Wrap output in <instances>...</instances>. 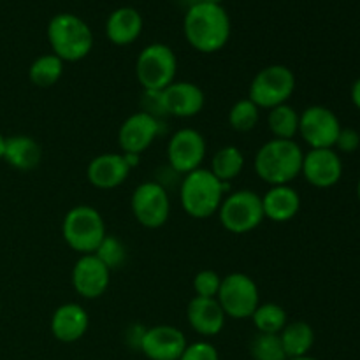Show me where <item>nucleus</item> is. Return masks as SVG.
Instances as JSON below:
<instances>
[{
  "instance_id": "f257e3e1",
  "label": "nucleus",
  "mask_w": 360,
  "mask_h": 360,
  "mask_svg": "<svg viewBox=\"0 0 360 360\" xmlns=\"http://www.w3.org/2000/svg\"><path fill=\"white\" fill-rule=\"evenodd\" d=\"M231 18L221 4L197 2L186 9L183 32L195 51L206 55L220 51L231 39Z\"/></svg>"
},
{
  "instance_id": "f03ea898",
  "label": "nucleus",
  "mask_w": 360,
  "mask_h": 360,
  "mask_svg": "<svg viewBox=\"0 0 360 360\" xmlns=\"http://www.w3.org/2000/svg\"><path fill=\"white\" fill-rule=\"evenodd\" d=\"M304 151L294 139H269L253 158L257 176L269 186L290 185L302 171Z\"/></svg>"
},
{
  "instance_id": "7ed1b4c3",
  "label": "nucleus",
  "mask_w": 360,
  "mask_h": 360,
  "mask_svg": "<svg viewBox=\"0 0 360 360\" xmlns=\"http://www.w3.org/2000/svg\"><path fill=\"white\" fill-rule=\"evenodd\" d=\"M231 183L218 181L207 167L183 176L179 183V202L183 211L195 220H204L218 213Z\"/></svg>"
},
{
  "instance_id": "20e7f679",
  "label": "nucleus",
  "mask_w": 360,
  "mask_h": 360,
  "mask_svg": "<svg viewBox=\"0 0 360 360\" xmlns=\"http://www.w3.org/2000/svg\"><path fill=\"white\" fill-rule=\"evenodd\" d=\"M48 42L62 62H79L94 49V34L84 20L72 13H58L48 23Z\"/></svg>"
},
{
  "instance_id": "39448f33",
  "label": "nucleus",
  "mask_w": 360,
  "mask_h": 360,
  "mask_svg": "<svg viewBox=\"0 0 360 360\" xmlns=\"http://www.w3.org/2000/svg\"><path fill=\"white\" fill-rule=\"evenodd\" d=\"M108 236L105 221L94 206H74L62 221V238L70 250L79 255L95 253L102 239Z\"/></svg>"
},
{
  "instance_id": "423d86ee",
  "label": "nucleus",
  "mask_w": 360,
  "mask_h": 360,
  "mask_svg": "<svg viewBox=\"0 0 360 360\" xmlns=\"http://www.w3.org/2000/svg\"><path fill=\"white\" fill-rule=\"evenodd\" d=\"M295 74L290 67L273 63L255 74L248 88V98L260 109L288 104L295 91Z\"/></svg>"
},
{
  "instance_id": "0eeeda50",
  "label": "nucleus",
  "mask_w": 360,
  "mask_h": 360,
  "mask_svg": "<svg viewBox=\"0 0 360 360\" xmlns=\"http://www.w3.org/2000/svg\"><path fill=\"white\" fill-rule=\"evenodd\" d=\"M217 214L221 227L231 234H248L266 220L262 195L253 190H236L227 193Z\"/></svg>"
},
{
  "instance_id": "6e6552de",
  "label": "nucleus",
  "mask_w": 360,
  "mask_h": 360,
  "mask_svg": "<svg viewBox=\"0 0 360 360\" xmlns=\"http://www.w3.org/2000/svg\"><path fill=\"white\" fill-rule=\"evenodd\" d=\"M176 74L178 58L167 44L153 42L137 55L136 77L143 90H165L176 81Z\"/></svg>"
},
{
  "instance_id": "1a4fd4ad",
  "label": "nucleus",
  "mask_w": 360,
  "mask_h": 360,
  "mask_svg": "<svg viewBox=\"0 0 360 360\" xmlns=\"http://www.w3.org/2000/svg\"><path fill=\"white\" fill-rule=\"evenodd\" d=\"M217 301L227 316L236 320L252 319L260 304V292L255 280L245 273H231L221 278Z\"/></svg>"
},
{
  "instance_id": "9d476101",
  "label": "nucleus",
  "mask_w": 360,
  "mask_h": 360,
  "mask_svg": "<svg viewBox=\"0 0 360 360\" xmlns=\"http://www.w3.org/2000/svg\"><path fill=\"white\" fill-rule=\"evenodd\" d=\"M130 210L137 224L146 229H160L171 217V197L167 188L153 181H144L134 190Z\"/></svg>"
},
{
  "instance_id": "9b49d317",
  "label": "nucleus",
  "mask_w": 360,
  "mask_h": 360,
  "mask_svg": "<svg viewBox=\"0 0 360 360\" xmlns=\"http://www.w3.org/2000/svg\"><path fill=\"white\" fill-rule=\"evenodd\" d=\"M207 144L202 134L195 129H179L167 143L169 167L176 174H188L202 167L206 160Z\"/></svg>"
},
{
  "instance_id": "f8f14e48",
  "label": "nucleus",
  "mask_w": 360,
  "mask_h": 360,
  "mask_svg": "<svg viewBox=\"0 0 360 360\" xmlns=\"http://www.w3.org/2000/svg\"><path fill=\"white\" fill-rule=\"evenodd\" d=\"M341 129L340 118L326 105H309L299 115V136L311 150L334 148Z\"/></svg>"
},
{
  "instance_id": "ddd939ff",
  "label": "nucleus",
  "mask_w": 360,
  "mask_h": 360,
  "mask_svg": "<svg viewBox=\"0 0 360 360\" xmlns=\"http://www.w3.org/2000/svg\"><path fill=\"white\" fill-rule=\"evenodd\" d=\"M162 130H164V122L143 111L134 112L120 125V150H122V153H144L155 143V139L160 136Z\"/></svg>"
},
{
  "instance_id": "4468645a",
  "label": "nucleus",
  "mask_w": 360,
  "mask_h": 360,
  "mask_svg": "<svg viewBox=\"0 0 360 360\" xmlns=\"http://www.w3.org/2000/svg\"><path fill=\"white\" fill-rule=\"evenodd\" d=\"M301 174L315 188H330L343 176V160L334 148L309 150L304 153Z\"/></svg>"
},
{
  "instance_id": "2eb2a0df",
  "label": "nucleus",
  "mask_w": 360,
  "mask_h": 360,
  "mask_svg": "<svg viewBox=\"0 0 360 360\" xmlns=\"http://www.w3.org/2000/svg\"><path fill=\"white\" fill-rule=\"evenodd\" d=\"M111 271L94 255H81L72 267V287L83 299H98L105 294Z\"/></svg>"
},
{
  "instance_id": "dca6fc26",
  "label": "nucleus",
  "mask_w": 360,
  "mask_h": 360,
  "mask_svg": "<svg viewBox=\"0 0 360 360\" xmlns=\"http://www.w3.org/2000/svg\"><path fill=\"white\" fill-rule=\"evenodd\" d=\"M186 338L174 326H153L146 329L141 352L150 360H179L186 348Z\"/></svg>"
},
{
  "instance_id": "f3484780",
  "label": "nucleus",
  "mask_w": 360,
  "mask_h": 360,
  "mask_svg": "<svg viewBox=\"0 0 360 360\" xmlns=\"http://www.w3.org/2000/svg\"><path fill=\"white\" fill-rule=\"evenodd\" d=\"M169 118H193L206 105L204 90L190 81H174L164 90Z\"/></svg>"
},
{
  "instance_id": "a211bd4d",
  "label": "nucleus",
  "mask_w": 360,
  "mask_h": 360,
  "mask_svg": "<svg viewBox=\"0 0 360 360\" xmlns=\"http://www.w3.org/2000/svg\"><path fill=\"white\" fill-rule=\"evenodd\" d=\"M130 171L123 153H101L88 164L86 178L95 188L112 190L127 181Z\"/></svg>"
},
{
  "instance_id": "6ab92c4d",
  "label": "nucleus",
  "mask_w": 360,
  "mask_h": 360,
  "mask_svg": "<svg viewBox=\"0 0 360 360\" xmlns=\"http://www.w3.org/2000/svg\"><path fill=\"white\" fill-rule=\"evenodd\" d=\"M186 320H188V326L199 336L213 338L224 330L227 315L224 313L217 299L193 295L186 306Z\"/></svg>"
},
{
  "instance_id": "aec40b11",
  "label": "nucleus",
  "mask_w": 360,
  "mask_h": 360,
  "mask_svg": "<svg viewBox=\"0 0 360 360\" xmlns=\"http://www.w3.org/2000/svg\"><path fill=\"white\" fill-rule=\"evenodd\" d=\"M88 326H90V316L86 309L77 302H65L55 309L49 329L53 338L60 343H76L86 334Z\"/></svg>"
},
{
  "instance_id": "412c9836",
  "label": "nucleus",
  "mask_w": 360,
  "mask_h": 360,
  "mask_svg": "<svg viewBox=\"0 0 360 360\" xmlns=\"http://www.w3.org/2000/svg\"><path fill=\"white\" fill-rule=\"evenodd\" d=\"M264 218L274 224H285L297 217L301 211V195L292 185L269 186L262 195Z\"/></svg>"
},
{
  "instance_id": "4be33fe9",
  "label": "nucleus",
  "mask_w": 360,
  "mask_h": 360,
  "mask_svg": "<svg viewBox=\"0 0 360 360\" xmlns=\"http://www.w3.org/2000/svg\"><path fill=\"white\" fill-rule=\"evenodd\" d=\"M143 16L134 7H118L105 21V35L116 46H129L143 32Z\"/></svg>"
},
{
  "instance_id": "5701e85b",
  "label": "nucleus",
  "mask_w": 360,
  "mask_h": 360,
  "mask_svg": "<svg viewBox=\"0 0 360 360\" xmlns=\"http://www.w3.org/2000/svg\"><path fill=\"white\" fill-rule=\"evenodd\" d=\"M4 160L16 171H34L42 160V148L34 137L25 136V134L6 137Z\"/></svg>"
},
{
  "instance_id": "b1692460",
  "label": "nucleus",
  "mask_w": 360,
  "mask_h": 360,
  "mask_svg": "<svg viewBox=\"0 0 360 360\" xmlns=\"http://www.w3.org/2000/svg\"><path fill=\"white\" fill-rule=\"evenodd\" d=\"M281 345L287 354V359L304 357L315 345V330L304 320L288 322L280 333Z\"/></svg>"
},
{
  "instance_id": "393cba45",
  "label": "nucleus",
  "mask_w": 360,
  "mask_h": 360,
  "mask_svg": "<svg viewBox=\"0 0 360 360\" xmlns=\"http://www.w3.org/2000/svg\"><path fill=\"white\" fill-rule=\"evenodd\" d=\"M246 164V158L238 146H221L217 153L211 157L210 171L214 178L221 183H231L243 172Z\"/></svg>"
},
{
  "instance_id": "a878e982",
  "label": "nucleus",
  "mask_w": 360,
  "mask_h": 360,
  "mask_svg": "<svg viewBox=\"0 0 360 360\" xmlns=\"http://www.w3.org/2000/svg\"><path fill=\"white\" fill-rule=\"evenodd\" d=\"M63 65H65V62H62L53 53L41 55L32 62L30 69H28V77H30V81L35 86L51 88L63 76Z\"/></svg>"
},
{
  "instance_id": "bb28decb",
  "label": "nucleus",
  "mask_w": 360,
  "mask_h": 360,
  "mask_svg": "<svg viewBox=\"0 0 360 360\" xmlns=\"http://www.w3.org/2000/svg\"><path fill=\"white\" fill-rule=\"evenodd\" d=\"M267 127L274 139H294L299 134V112L290 104H281L269 109Z\"/></svg>"
},
{
  "instance_id": "cd10ccee",
  "label": "nucleus",
  "mask_w": 360,
  "mask_h": 360,
  "mask_svg": "<svg viewBox=\"0 0 360 360\" xmlns=\"http://www.w3.org/2000/svg\"><path fill=\"white\" fill-rule=\"evenodd\" d=\"M252 320L257 333L280 334L288 323V315L283 306L276 302H260L259 308L253 311Z\"/></svg>"
},
{
  "instance_id": "c85d7f7f",
  "label": "nucleus",
  "mask_w": 360,
  "mask_h": 360,
  "mask_svg": "<svg viewBox=\"0 0 360 360\" xmlns=\"http://www.w3.org/2000/svg\"><path fill=\"white\" fill-rule=\"evenodd\" d=\"M260 122V108L253 104L248 97L234 102L229 109V125L236 132H250Z\"/></svg>"
},
{
  "instance_id": "c756f323",
  "label": "nucleus",
  "mask_w": 360,
  "mask_h": 360,
  "mask_svg": "<svg viewBox=\"0 0 360 360\" xmlns=\"http://www.w3.org/2000/svg\"><path fill=\"white\" fill-rule=\"evenodd\" d=\"M250 355L253 360H288L280 334L257 333L250 341Z\"/></svg>"
},
{
  "instance_id": "7c9ffc66",
  "label": "nucleus",
  "mask_w": 360,
  "mask_h": 360,
  "mask_svg": "<svg viewBox=\"0 0 360 360\" xmlns=\"http://www.w3.org/2000/svg\"><path fill=\"white\" fill-rule=\"evenodd\" d=\"M109 271L122 267L127 260V248L116 236L108 234L94 253Z\"/></svg>"
},
{
  "instance_id": "2f4dec72",
  "label": "nucleus",
  "mask_w": 360,
  "mask_h": 360,
  "mask_svg": "<svg viewBox=\"0 0 360 360\" xmlns=\"http://www.w3.org/2000/svg\"><path fill=\"white\" fill-rule=\"evenodd\" d=\"M192 285L197 297L217 299L221 285V276L213 269H202L195 274Z\"/></svg>"
},
{
  "instance_id": "473e14b6",
  "label": "nucleus",
  "mask_w": 360,
  "mask_h": 360,
  "mask_svg": "<svg viewBox=\"0 0 360 360\" xmlns=\"http://www.w3.org/2000/svg\"><path fill=\"white\" fill-rule=\"evenodd\" d=\"M141 111L153 116V118L160 120V122H164L165 118H169L167 109H165L164 90H143V97H141Z\"/></svg>"
},
{
  "instance_id": "72a5a7b5",
  "label": "nucleus",
  "mask_w": 360,
  "mask_h": 360,
  "mask_svg": "<svg viewBox=\"0 0 360 360\" xmlns=\"http://www.w3.org/2000/svg\"><path fill=\"white\" fill-rule=\"evenodd\" d=\"M179 360H220V354L214 345L207 341H195L192 345H186Z\"/></svg>"
},
{
  "instance_id": "f704fd0d",
  "label": "nucleus",
  "mask_w": 360,
  "mask_h": 360,
  "mask_svg": "<svg viewBox=\"0 0 360 360\" xmlns=\"http://www.w3.org/2000/svg\"><path fill=\"white\" fill-rule=\"evenodd\" d=\"M334 148L343 153H354L360 148V134L355 129H341Z\"/></svg>"
},
{
  "instance_id": "c9c22d12",
  "label": "nucleus",
  "mask_w": 360,
  "mask_h": 360,
  "mask_svg": "<svg viewBox=\"0 0 360 360\" xmlns=\"http://www.w3.org/2000/svg\"><path fill=\"white\" fill-rule=\"evenodd\" d=\"M146 329L148 327L141 326V323H132V326L127 327L125 333H123V341H125V345L130 348V350L141 352Z\"/></svg>"
},
{
  "instance_id": "e433bc0d",
  "label": "nucleus",
  "mask_w": 360,
  "mask_h": 360,
  "mask_svg": "<svg viewBox=\"0 0 360 360\" xmlns=\"http://www.w3.org/2000/svg\"><path fill=\"white\" fill-rule=\"evenodd\" d=\"M352 102L360 109V77L354 83L352 86Z\"/></svg>"
},
{
  "instance_id": "4c0bfd02",
  "label": "nucleus",
  "mask_w": 360,
  "mask_h": 360,
  "mask_svg": "<svg viewBox=\"0 0 360 360\" xmlns=\"http://www.w3.org/2000/svg\"><path fill=\"white\" fill-rule=\"evenodd\" d=\"M4 146H6V137L0 134V160H4Z\"/></svg>"
},
{
  "instance_id": "58836bf2",
  "label": "nucleus",
  "mask_w": 360,
  "mask_h": 360,
  "mask_svg": "<svg viewBox=\"0 0 360 360\" xmlns=\"http://www.w3.org/2000/svg\"><path fill=\"white\" fill-rule=\"evenodd\" d=\"M195 2H206V4H221L224 0H195Z\"/></svg>"
},
{
  "instance_id": "ea45409f",
  "label": "nucleus",
  "mask_w": 360,
  "mask_h": 360,
  "mask_svg": "<svg viewBox=\"0 0 360 360\" xmlns=\"http://www.w3.org/2000/svg\"><path fill=\"white\" fill-rule=\"evenodd\" d=\"M288 360H319V359L309 357V355H304V357H295V359H288Z\"/></svg>"
},
{
  "instance_id": "a19ab883",
  "label": "nucleus",
  "mask_w": 360,
  "mask_h": 360,
  "mask_svg": "<svg viewBox=\"0 0 360 360\" xmlns=\"http://www.w3.org/2000/svg\"><path fill=\"white\" fill-rule=\"evenodd\" d=\"M357 197H359V202H360V179H359V183H357Z\"/></svg>"
},
{
  "instance_id": "79ce46f5",
  "label": "nucleus",
  "mask_w": 360,
  "mask_h": 360,
  "mask_svg": "<svg viewBox=\"0 0 360 360\" xmlns=\"http://www.w3.org/2000/svg\"><path fill=\"white\" fill-rule=\"evenodd\" d=\"M0 311H2V306H0Z\"/></svg>"
}]
</instances>
